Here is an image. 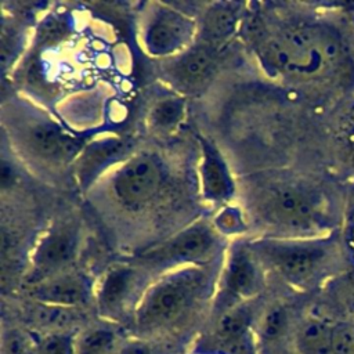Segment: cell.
<instances>
[{
	"label": "cell",
	"instance_id": "cell-1",
	"mask_svg": "<svg viewBox=\"0 0 354 354\" xmlns=\"http://www.w3.org/2000/svg\"><path fill=\"white\" fill-rule=\"evenodd\" d=\"M264 61L277 73L295 79H315L336 73L346 61L340 35L329 25L306 22L271 36Z\"/></svg>",
	"mask_w": 354,
	"mask_h": 354
},
{
	"label": "cell",
	"instance_id": "cell-2",
	"mask_svg": "<svg viewBox=\"0 0 354 354\" xmlns=\"http://www.w3.org/2000/svg\"><path fill=\"white\" fill-rule=\"evenodd\" d=\"M209 279L205 266H183L163 274L144 290L134 307L138 330L151 333L181 321L202 300Z\"/></svg>",
	"mask_w": 354,
	"mask_h": 354
},
{
	"label": "cell",
	"instance_id": "cell-3",
	"mask_svg": "<svg viewBox=\"0 0 354 354\" xmlns=\"http://www.w3.org/2000/svg\"><path fill=\"white\" fill-rule=\"evenodd\" d=\"M337 242L330 238H261L248 243L260 264L286 282L307 286L337 260Z\"/></svg>",
	"mask_w": 354,
	"mask_h": 354
},
{
	"label": "cell",
	"instance_id": "cell-4",
	"mask_svg": "<svg viewBox=\"0 0 354 354\" xmlns=\"http://www.w3.org/2000/svg\"><path fill=\"white\" fill-rule=\"evenodd\" d=\"M257 218L290 238H313L326 227L321 196L299 183L279 181L264 187L252 201Z\"/></svg>",
	"mask_w": 354,
	"mask_h": 354
},
{
	"label": "cell",
	"instance_id": "cell-5",
	"mask_svg": "<svg viewBox=\"0 0 354 354\" xmlns=\"http://www.w3.org/2000/svg\"><path fill=\"white\" fill-rule=\"evenodd\" d=\"M220 248L216 228L206 221H195L171 238L138 254V260L152 268L162 266H206Z\"/></svg>",
	"mask_w": 354,
	"mask_h": 354
},
{
	"label": "cell",
	"instance_id": "cell-6",
	"mask_svg": "<svg viewBox=\"0 0 354 354\" xmlns=\"http://www.w3.org/2000/svg\"><path fill=\"white\" fill-rule=\"evenodd\" d=\"M198 33L196 21L171 6L153 3L141 28V46L151 57H176L188 47Z\"/></svg>",
	"mask_w": 354,
	"mask_h": 354
},
{
	"label": "cell",
	"instance_id": "cell-7",
	"mask_svg": "<svg viewBox=\"0 0 354 354\" xmlns=\"http://www.w3.org/2000/svg\"><path fill=\"white\" fill-rule=\"evenodd\" d=\"M165 180L163 160L153 152H140L120 163L111 185L115 198L123 206L141 207L159 194Z\"/></svg>",
	"mask_w": 354,
	"mask_h": 354
},
{
	"label": "cell",
	"instance_id": "cell-8",
	"mask_svg": "<svg viewBox=\"0 0 354 354\" xmlns=\"http://www.w3.org/2000/svg\"><path fill=\"white\" fill-rule=\"evenodd\" d=\"M21 141L36 158L51 165H68L76 160L84 144L65 131L58 123L43 116H32L21 122Z\"/></svg>",
	"mask_w": 354,
	"mask_h": 354
},
{
	"label": "cell",
	"instance_id": "cell-9",
	"mask_svg": "<svg viewBox=\"0 0 354 354\" xmlns=\"http://www.w3.org/2000/svg\"><path fill=\"white\" fill-rule=\"evenodd\" d=\"M214 48L199 43L171 57L165 68L166 79L181 94H192L202 90L216 69Z\"/></svg>",
	"mask_w": 354,
	"mask_h": 354
},
{
	"label": "cell",
	"instance_id": "cell-10",
	"mask_svg": "<svg viewBox=\"0 0 354 354\" xmlns=\"http://www.w3.org/2000/svg\"><path fill=\"white\" fill-rule=\"evenodd\" d=\"M77 234L69 224H59L48 230L37 242L32 253V264L39 282L44 278L53 277L71 264L76 256Z\"/></svg>",
	"mask_w": 354,
	"mask_h": 354
},
{
	"label": "cell",
	"instance_id": "cell-11",
	"mask_svg": "<svg viewBox=\"0 0 354 354\" xmlns=\"http://www.w3.org/2000/svg\"><path fill=\"white\" fill-rule=\"evenodd\" d=\"M140 277L136 267H112L100 282L95 293L98 313L108 319L120 318L129 308L131 300L137 297Z\"/></svg>",
	"mask_w": 354,
	"mask_h": 354
},
{
	"label": "cell",
	"instance_id": "cell-12",
	"mask_svg": "<svg viewBox=\"0 0 354 354\" xmlns=\"http://www.w3.org/2000/svg\"><path fill=\"white\" fill-rule=\"evenodd\" d=\"M248 243H236L230 249L223 271L224 293L232 299H249L254 296L263 283L261 268Z\"/></svg>",
	"mask_w": 354,
	"mask_h": 354
},
{
	"label": "cell",
	"instance_id": "cell-13",
	"mask_svg": "<svg viewBox=\"0 0 354 354\" xmlns=\"http://www.w3.org/2000/svg\"><path fill=\"white\" fill-rule=\"evenodd\" d=\"M30 296L40 304L77 308L90 300L91 286L83 274L62 271L35 282Z\"/></svg>",
	"mask_w": 354,
	"mask_h": 354
},
{
	"label": "cell",
	"instance_id": "cell-14",
	"mask_svg": "<svg viewBox=\"0 0 354 354\" xmlns=\"http://www.w3.org/2000/svg\"><path fill=\"white\" fill-rule=\"evenodd\" d=\"M199 183L202 196L212 203H225L235 192V183L227 162L214 144L205 138H201Z\"/></svg>",
	"mask_w": 354,
	"mask_h": 354
},
{
	"label": "cell",
	"instance_id": "cell-15",
	"mask_svg": "<svg viewBox=\"0 0 354 354\" xmlns=\"http://www.w3.org/2000/svg\"><path fill=\"white\" fill-rule=\"evenodd\" d=\"M210 344L220 354H253L249 310L245 306L225 310L216 324Z\"/></svg>",
	"mask_w": 354,
	"mask_h": 354
},
{
	"label": "cell",
	"instance_id": "cell-16",
	"mask_svg": "<svg viewBox=\"0 0 354 354\" xmlns=\"http://www.w3.org/2000/svg\"><path fill=\"white\" fill-rule=\"evenodd\" d=\"M126 153V142L116 136L102 137L84 144L82 152L73 162L75 177L79 184L88 187L109 165Z\"/></svg>",
	"mask_w": 354,
	"mask_h": 354
},
{
	"label": "cell",
	"instance_id": "cell-17",
	"mask_svg": "<svg viewBox=\"0 0 354 354\" xmlns=\"http://www.w3.org/2000/svg\"><path fill=\"white\" fill-rule=\"evenodd\" d=\"M242 19V6L239 3H213L205 11L198 32L201 43L217 50L225 44L236 32Z\"/></svg>",
	"mask_w": 354,
	"mask_h": 354
},
{
	"label": "cell",
	"instance_id": "cell-18",
	"mask_svg": "<svg viewBox=\"0 0 354 354\" xmlns=\"http://www.w3.org/2000/svg\"><path fill=\"white\" fill-rule=\"evenodd\" d=\"M333 322L325 318L310 317L304 319L296 332V348L299 354H332Z\"/></svg>",
	"mask_w": 354,
	"mask_h": 354
},
{
	"label": "cell",
	"instance_id": "cell-19",
	"mask_svg": "<svg viewBox=\"0 0 354 354\" xmlns=\"http://www.w3.org/2000/svg\"><path fill=\"white\" fill-rule=\"evenodd\" d=\"M187 102L181 95H167L156 100L148 111L147 123L156 134H171L185 118Z\"/></svg>",
	"mask_w": 354,
	"mask_h": 354
},
{
	"label": "cell",
	"instance_id": "cell-20",
	"mask_svg": "<svg viewBox=\"0 0 354 354\" xmlns=\"http://www.w3.org/2000/svg\"><path fill=\"white\" fill-rule=\"evenodd\" d=\"M120 344L113 329L94 326L75 337V354H116Z\"/></svg>",
	"mask_w": 354,
	"mask_h": 354
},
{
	"label": "cell",
	"instance_id": "cell-21",
	"mask_svg": "<svg viewBox=\"0 0 354 354\" xmlns=\"http://www.w3.org/2000/svg\"><path fill=\"white\" fill-rule=\"evenodd\" d=\"M39 339L30 330L11 328L3 333L1 354H37Z\"/></svg>",
	"mask_w": 354,
	"mask_h": 354
},
{
	"label": "cell",
	"instance_id": "cell-22",
	"mask_svg": "<svg viewBox=\"0 0 354 354\" xmlns=\"http://www.w3.org/2000/svg\"><path fill=\"white\" fill-rule=\"evenodd\" d=\"M76 310L39 303V307L33 311V318L39 325L54 329L53 332H62V328L71 325L77 318Z\"/></svg>",
	"mask_w": 354,
	"mask_h": 354
},
{
	"label": "cell",
	"instance_id": "cell-23",
	"mask_svg": "<svg viewBox=\"0 0 354 354\" xmlns=\"http://www.w3.org/2000/svg\"><path fill=\"white\" fill-rule=\"evenodd\" d=\"M289 324V314L288 310L281 306L275 304L266 311L260 322V333L266 340H275L283 335Z\"/></svg>",
	"mask_w": 354,
	"mask_h": 354
},
{
	"label": "cell",
	"instance_id": "cell-24",
	"mask_svg": "<svg viewBox=\"0 0 354 354\" xmlns=\"http://www.w3.org/2000/svg\"><path fill=\"white\" fill-rule=\"evenodd\" d=\"M75 337L71 332H48L40 336L37 354H75Z\"/></svg>",
	"mask_w": 354,
	"mask_h": 354
},
{
	"label": "cell",
	"instance_id": "cell-25",
	"mask_svg": "<svg viewBox=\"0 0 354 354\" xmlns=\"http://www.w3.org/2000/svg\"><path fill=\"white\" fill-rule=\"evenodd\" d=\"M213 227L218 234L231 235V234H239L245 231L246 221L239 207L225 206L216 214L213 220Z\"/></svg>",
	"mask_w": 354,
	"mask_h": 354
},
{
	"label": "cell",
	"instance_id": "cell-26",
	"mask_svg": "<svg viewBox=\"0 0 354 354\" xmlns=\"http://www.w3.org/2000/svg\"><path fill=\"white\" fill-rule=\"evenodd\" d=\"M332 354H354V321L333 322Z\"/></svg>",
	"mask_w": 354,
	"mask_h": 354
},
{
	"label": "cell",
	"instance_id": "cell-27",
	"mask_svg": "<svg viewBox=\"0 0 354 354\" xmlns=\"http://www.w3.org/2000/svg\"><path fill=\"white\" fill-rule=\"evenodd\" d=\"M19 46L18 30L14 25L1 22V44H0V54H1V66L3 71L12 64V59L17 57Z\"/></svg>",
	"mask_w": 354,
	"mask_h": 354
},
{
	"label": "cell",
	"instance_id": "cell-28",
	"mask_svg": "<svg viewBox=\"0 0 354 354\" xmlns=\"http://www.w3.org/2000/svg\"><path fill=\"white\" fill-rule=\"evenodd\" d=\"M116 354H153L152 347L142 340H129L120 344Z\"/></svg>",
	"mask_w": 354,
	"mask_h": 354
},
{
	"label": "cell",
	"instance_id": "cell-29",
	"mask_svg": "<svg viewBox=\"0 0 354 354\" xmlns=\"http://www.w3.org/2000/svg\"><path fill=\"white\" fill-rule=\"evenodd\" d=\"M61 22H62V21H59L58 18H53V19L47 21V22L43 25V28H41V35H43V39H44L46 41H48V40H55V39H58L59 36L64 35L65 28L62 26Z\"/></svg>",
	"mask_w": 354,
	"mask_h": 354
},
{
	"label": "cell",
	"instance_id": "cell-30",
	"mask_svg": "<svg viewBox=\"0 0 354 354\" xmlns=\"http://www.w3.org/2000/svg\"><path fill=\"white\" fill-rule=\"evenodd\" d=\"M350 248L353 250V254H354V232L351 234V239H350Z\"/></svg>",
	"mask_w": 354,
	"mask_h": 354
},
{
	"label": "cell",
	"instance_id": "cell-31",
	"mask_svg": "<svg viewBox=\"0 0 354 354\" xmlns=\"http://www.w3.org/2000/svg\"><path fill=\"white\" fill-rule=\"evenodd\" d=\"M353 214H354V206H353Z\"/></svg>",
	"mask_w": 354,
	"mask_h": 354
}]
</instances>
